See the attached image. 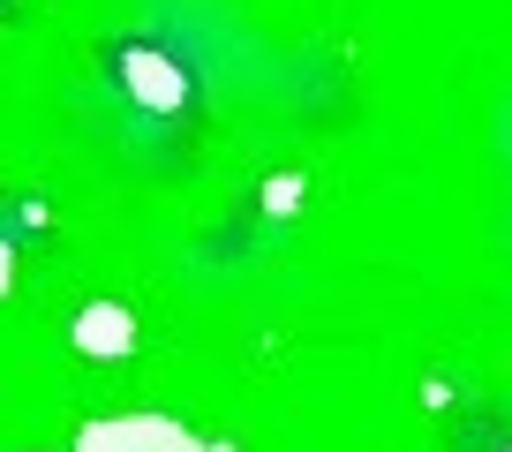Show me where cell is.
I'll list each match as a JSON object with an SVG mask.
<instances>
[{"label":"cell","instance_id":"1","mask_svg":"<svg viewBox=\"0 0 512 452\" xmlns=\"http://www.w3.org/2000/svg\"><path fill=\"white\" fill-rule=\"evenodd\" d=\"M76 452H226V445H196V430L166 415H113V422H91L76 437Z\"/></svg>","mask_w":512,"mask_h":452},{"label":"cell","instance_id":"3","mask_svg":"<svg viewBox=\"0 0 512 452\" xmlns=\"http://www.w3.org/2000/svg\"><path fill=\"white\" fill-rule=\"evenodd\" d=\"M8 264H16V257H8V249H0V287H8Z\"/></svg>","mask_w":512,"mask_h":452},{"label":"cell","instance_id":"2","mask_svg":"<svg viewBox=\"0 0 512 452\" xmlns=\"http://www.w3.org/2000/svg\"><path fill=\"white\" fill-rule=\"evenodd\" d=\"M76 347L83 355H128V347H136V317H128L121 302H91L76 317Z\"/></svg>","mask_w":512,"mask_h":452}]
</instances>
